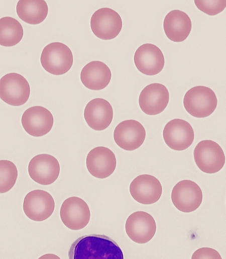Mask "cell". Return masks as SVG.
Listing matches in <instances>:
<instances>
[{"mask_svg":"<svg viewBox=\"0 0 226 259\" xmlns=\"http://www.w3.org/2000/svg\"><path fill=\"white\" fill-rule=\"evenodd\" d=\"M117 160L114 153L104 146H97L87 154L86 165L88 172L93 177L104 179L115 171Z\"/></svg>","mask_w":226,"mask_h":259,"instance_id":"cell-18","label":"cell"},{"mask_svg":"<svg viewBox=\"0 0 226 259\" xmlns=\"http://www.w3.org/2000/svg\"><path fill=\"white\" fill-rule=\"evenodd\" d=\"M123 26L120 15L108 8L96 10L90 19V27L93 33L102 40H111L120 33Z\"/></svg>","mask_w":226,"mask_h":259,"instance_id":"cell-6","label":"cell"},{"mask_svg":"<svg viewBox=\"0 0 226 259\" xmlns=\"http://www.w3.org/2000/svg\"><path fill=\"white\" fill-rule=\"evenodd\" d=\"M24 34L21 23L11 17L0 19V44L3 46L11 47L19 43Z\"/></svg>","mask_w":226,"mask_h":259,"instance_id":"cell-23","label":"cell"},{"mask_svg":"<svg viewBox=\"0 0 226 259\" xmlns=\"http://www.w3.org/2000/svg\"><path fill=\"white\" fill-rule=\"evenodd\" d=\"M195 162L202 171L212 174L219 171L224 165L225 155L220 146L211 140L198 142L193 151Z\"/></svg>","mask_w":226,"mask_h":259,"instance_id":"cell-4","label":"cell"},{"mask_svg":"<svg viewBox=\"0 0 226 259\" xmlns=\"http://www.w3.org/2000/svg\"><path fill=\"white\" fill-rule=\"evenodd\" d=\"M31 178L42 185H49L58 178L60 165L58 160L49 154H40L33 157L28 165Z\"/></svg>","mask_w":226,"mask_h":259,"instance_id":"cell-12","label":"cell"},{"mask_svg":"<svg viewBox=\"0 0 226 259\" xmlns=\"http://www.w3.org/2000/svg\"><path fill=\"white\" fill-rule=\"evenodd\" d=\"M71 259H123L118 244L110 237L98 234H88L76 239L68 251Z\"/></svg>","mask_w":226,"mask_h":259,"instance_id":"cell-1","label":"cell"},{"mask_svg":"<svg viewBox=\"0 0 226 259\" xmlns=\"http://www.w3.org/2000/svg\"><path fill=\"white\" fill-rule=\"evenodd\" d=\"M130 193L137 202L149 205L159 200L162 194V187L160 181L154 176L143 174L132 181Z\"/></svg>","mask_w":226,"mask_h":259,"instance_id":"cell-15","label":"cell"},{"mask_svg":"<svg viewBox=\"0 0 226 259\" xmlns=\"http://www.w3.org/2000/svg\"><path fill=\"white\" fill-rule=\"evenodd\" d=\"M136 67L141 73L154 75L163 69L165 59L161 49L156 45L145 43L136 50L134 57Z\"/></svg>","mask_w":226,"mask_h":259,"instance_id":"cell-17","label":"cell"},{"mask_svg":"<svg viewBox=\"0 0 226 259\" xmlns=\"http://www.w3.org/2000/svg\"><path fill=\"white\" fill-rule=\"evenodd\" d=\"M194 3L198 10L209 16H214L220 13L226 7V0H195Z\"/></svg>","mask_w":226,"mask_h":259,"instance_id":"cell-25","label":"cell"},{"mask_svg":"<svg viewBox=\"0 0 226 259\" xmlns=\"http://www.w3.org/2000/svg\"><path fill=\"white\" fill-rule=\"evenodd\" d=\"M146 131L142 124L135 120L120 122L114 131V139L121 148L132 151L139 148L146 138Z\"/></svg>","mask_w":226,"mask_h":259,"instance_id":"cell-13","label":"cell"},{"mask_svg":"<svg viewBox=\"0 0 226 259\" xmlns=\"http://www.w3.org/2000/svg\"><path fill=\"white\" fill-rule=\"evenodd\" d=\"M191 27V21L189 16L179 10L169 12L163 22V29L167 37L176 42L184 41L189 35Z\"/></svg>","mask_w":226,"mask_h":259,"instance_id":"cell-20","label":"cell"},{"mask_svg":"<svg viewBox=\"0 0 226 259\" xmlns=\"http://www.w3.org/2000/svg\"><path fill=\"white\" fill-rule=\"evenodd\" d=\"M169 100V93L167 88L160 83H152L146 85L141 92L139 104L145 114L155 115L165 110Z\"/></svg>","mask_w":226,"mask_h":259,"instance_id":"cell-16","label":"cell"},{"mask_svg":"<svg viewBox=\"0 0 226 259\" xmlns=\"http://www.w3.org/2000/svg\"><path fill=\"white\" fill-rule=\"evenodd\" d=\"M111 71L106 64L100 61H92L86 64L80 73L82 84L91 90H101L109 84Z\"/></svg>","mask_w":226,"mask_h":259,"instance_id":"cell-21","label":"cell"},{"mask_svg":"<svg viewBox=\"0 0 226 259\" xmlns=\"http://www.w3.org/2000/svg\"><path fill=\"white\" fill-rule=\"evenodd\" d=\"M0 171V193L3 194L9 191L15 185L18 177V169L13 162L1 160Z\"/></svg>","mask_w":226,"mask_h":259,"instance_id":"cell-24","label":"cell"},{"mask_svg":"<svg viewBox=\"0 0 226 259\" xmlns=\"http://www.w3.org/2000/svg\"><path fill=\"white\" fill-rule=\"evenodd\" d=\"M40 61L48 72L60 75L68 71L73 62L71 50L66 44L59 42H52L43 49Z\"/></svg>","mask_w":226,"mask_h":259,"instance_id":"cell-3","label":"cell"},{"mask_svg":"<svg viewBox=\"0 0 226 259\" xmlns=\"http://www.w3.org/2000/svg\"><path fill=\"white\" fill-rule=\"evenodd\" d=\"M30 87L27 79L21 74L9 73L0 79V98L6 103L20 106L28 101Z\"/></svg>","mask_w":226,"mask_h":259,"instance_id":"cell-5","label":"cell"},{"mask_svg":"<svg viewBox=\"0 0 226 259\" xmlns=\"http://www.w3.org/2000/svg\"><path fill=\"white\" fill-rule=\"evenodd\" d=\"M16 11L22 21L31 25H37L46 19L48 7L44 0H20Z\"/></svg>","mask_w":226,"mask_h":259,"instance_id":"cell-22","label":"cell"},{"mask_svg":"<svg viewBox=\"0 0 226 259\" xmlns=\"http://www.w3.org/2000/svg\"><path fill=\"white\" fill-rule=\"evenodd\" d=\"M191 258H219L221 257L215 249L210 247H201L195 250Z\"/></svg>","mask_w":226,"mask_h":259,"instance_id":"cell-26","label":"cell"},{"mask_svg":"<svg viewBox=\"0 0 226 259\" xmlns=\"http://www.w3.org/2000/svg\"><path fill=\"white\" fill-rule=\"evenodd\" d=\"M217 99L210 88L197 85L189 89L183 98V105L186 111L192 116L198 118H205L215 110Z\"/></svg>","mask_w":226,"mask_h":259,"instance_id":"cell-2","label":"cell"},{"mask_svg":"<svg viewBox=\"0 0 226 259\" xmlns=\"http://www.w3.org/2000/svg\"><path fill=\"white\" fill-rule=\"evenodd\" d=\"M23 208L24 213L30 219L42 221L52 214L55 208V202L48 192L42 190H35L26 195Z\"/></svg>","mask_w":226,"mask_h":259,"instance_id":"cell-9","label":"cell"},{"mask_svg":"<svg viewBox=\"0 0 226 259\" xmlns=\"http://www.w3.org/2000/svg\"><path fill=\"white\" fill-rule=\"evenodd\" d=\"M163 137L169 148L181 151L186 149L192 144L194 139V133L188 122L181 119H174L165 125Z\"/></svg>","mask_w":226,"mask_h":259,"instance_id":"cell-11","label":"cell"},{"mask_svg":"<svg viewBox=\"0 0 226 259\" xmlns=\"http://www.w3.org/2000/svg\"><path fill=\"white\" fill-rule=\"evenodd\" d=\"M21 123L25 131L34 137H41L51 130L54 118L51 113L46 108L35 106L23 113Z\"/></svg>","mask_w":226,"mask_h":259,"instance_id":"cell-14","label":"cell"},{"mask_svg":"<svg viewBox=\"0 0 226 259\" xmlns=\"http://www.w3.org/2000/svg\"><path fill=\"white\" fill-rule=\"evenodd\" d=\"M60 218L67 228L80 230L88 223L90 212L87 203L81 198L73 196L65 199L60 210Z\"/></svg>","mask_w":226,"mask_h":259,"instance_id":"cell-8","label":"cell"},{"mask_svg":"<svg viewBox=\"0 0 226 259\" xmlns=\"http://www.w3.org/2000/svg\"><path fill=\"white\" fill-rule=\"evenodd\" d=\"M113 114L110 104L104 99L98 98L87 104L84 110V118L91 129L101 131L110 125Z\"/></svg>","mask_w":226,"mask_h":259,"instance_id":"cell-19","label":"cell"},{"mask_svg":"<svg viewBox=\"0 0 226 259\" xmlns=\"http://www.w3.org/2000/svg\"><path fill=\"white\" fill-rule=\"evenodd\" d=\"M171 197L173 205L178 210L189 213L200 206L202 201V192L196 183L184 180L174 186Z\"/></svg>","mask_w":226,"mask_h":259,"instance_id":"cell-7","label":"cell"},{"mask_svg":"<svg viewBox=\"0 0 226 259\" xmlns=\"http://www.w3.org/2000/svg\"><path fill=\"white\" fill-rule=\"evenodd\" d=\"M125 230L128 237L133 241L144 244L154 236L156 224L154 218L145 211L135 212L128 217Z\"/></svg>","mask_w":226,"mask_h":259,"instance_id":"cell-10","label":"cell"}]
</instances>
